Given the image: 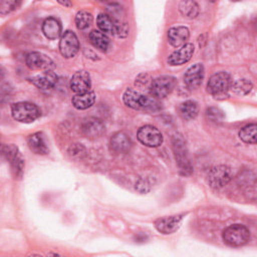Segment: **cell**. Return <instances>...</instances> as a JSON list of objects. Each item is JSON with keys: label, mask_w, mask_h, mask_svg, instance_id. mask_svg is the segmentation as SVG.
<instances>
[{"label": "cell", "mask_w": 257, "mask_h": 257, "mask_svg": "<svg viewBox=\"0 0 257 257\" xmlns=\"http://www.w3.org/2000/svg\"><path fill=\"white\" fill-rule=\"evenodd\" d=\"M223 241L231 247H240L245 245L250 239L249 230L241 224H234L223 231Z\"/></svg>", "instance_id": "obj_1"}, {"label": "cell", "mask_w": 257, "mask_h": 257, "mask_svg": "<svg viewBox=\"0 0 257 257\" xmlns=\"http://www.w3.org/2000/svg\"><path fill=\"white\" fill-rule=\"evenodd\" d=\"M2 154L11 167L12 175L15 179H21L24 173V159L18 148L12 144L2 146Z\"/></svg>", "instance_id": "obj_2"}, {"label": "cell", "mask_w": 257, "mask_h": 257, "mask_svg": "<svg viewBox=\"0 0 257 257\" xmlns=\"http://www.w3.org/2000/svg\"><path fill=\"white\" fill-rule=\"evenodd\" d=\"M11 113L14 119L20 122H32L40 114L39 108L32 102L20 101L11 106Z\"/></svg>", "instance_id": "obj_3"}, {"label": "cell", "mask_w": 257, "mask_h": 257, "mask_svg": "<svg viewBox=\"0 0 257 257\" xmlns=\"http://www.w3.org/2000/svg\"><path fill=\"white\" fill-rule=\"evenodd\" d=\"M173 149L175 153V158L177 165L184 175H189L192 173V166L188 156V151L186 143L181 136H175L173 139Z\"/></svg>", "instance_id": "obj_4"}, {"label": "cell", "mask_w": 257, "mask_h": 257, "mask_svg": "<svg viewBox=\"0 0 257 257\" xmlns=\"http://www.w3.org/2000/svg\"><path fill=\"white\" fill-rule=\"evenodd\" d=\"M231 83L230 75L225 71H220L210 77L207 83V90L215 97L224 96L230 88Z\"/></svg>", "instance_id": "obj_5"}, {"label": "cell", "mask_w": 257, "mask_h": 257, "mask_svg": "<svg viewBox=\"0 0 257 257\" xmlns=\"http://www.w3.org/2000/svg\"><path fill=\"white\" fill-rule=\"evenodd\" d=\"M177 85V79L171 75L159 76L152 80L150 88L153 96L163 98L169 95Z\"/></svg>", "instance_id": "obj_6"}, {"label": "cell", "mask_w": 257, "mask_h": 257, "mask_svg": "<svg viewBox=\"0 0 257 257\" xmlns=\"http://www.w3.org/2000/svg\"><path fill=\"white\" fill-rule=\"evenodd\" d=\"M138 140L145 146L150 148H156L162 145L163 135L162 133L153 125H144L142 126L137 134Z\"/></svg>", "instance_id": "obj_7"}, {"label": "cell", "mask_w": 257, "mask_h": 257, "mask_svg": "<svg viewBox=\"0 0 257 257\" xmlns=\"http://www.w3.org/2000/svg\"><path fill=\"white\" fill-rule=\"evenodd\" d=\"M232 178L231 169L227 166H216L208 174V182L212 188L219 189L226 186Z\"/></svg>", "instance_id": "obj_8"}, {"label": "cell", "mask_w": 257, "mask_h": 257, "mask_svg": "<svg viewBox=\"0 0 257 257\" xmlns=\"http://www.w3.org/2000/svg\"><path fill=\"white\" fill-rule=\"evenodd\" d=\"M79 49V42L74 32L67 30L65 31L59 41V51L65 58H71L75 56Z\"/></svg>", "instance_id": "obj_9"}, {"label": "cell", "mask_w": 257, "mask_h": 257, "mask_svg": "<svg viewBox=\"0 0 257 257\" xmlns=\"http://www.w3.org/2000/svg\"><path fill=\"white\" fill-rule=\"evenodd\" d=\"M25 61L27 66L32 70L48 71L54 67V62L50 57L37 51L28 53Z\"/></svg>", "instance_id": "obj_10"}, {"label": "cell", "mask_w": 257, "mask_h": 257, "mask_svg": "<svg viewBox=\"0 0 257 257\" xmlns=\"http://www.w3.org/2000/svg\"><path fill=\"white\" fill-rule=\"evenodd\" d=\"M105 126L101 120L95 117L85 118L81 123V133L87 139H97L103 135Z\"/></svg>", "instance_id": "obj_11"}, {"label": "cell", "mask_w": 257, "mask_h": 257, "mask_svg": "<svg viewBox=\"0 0 257 257\" xmlns=\"http://www.w3.org/2000/svg\"><path fill=\"white\" fill-rule=\"evenodd\" d=\"M204 78V66L201 63H196L189 67L184 74V82L189 89L198 88Z\"/></svg>", "instance_id": "obj_12"}, {"label": "cell", "mask_w": 257, "mask_h": 257, "mask_svg": "<svg viewBox=\"0 0 257 257\" xmlns=\"http://www.w3.org/2000/svg\"><path fill=\"white\" fill-rule=\"evenodd\" d=\"M184 215L159 218L155 221V228L162 234H172L178 230Z\"/></svg>", "instance_id": "obj_13"}, {"label": "cell", "mask_w": 257, "mask_h": 257, "mask_svg": "<svg viewBox=\"0 0 257 257\" xmlns=\"http://www.w3.org/2000/svg\"><path fill=\"white\" fill-rule=\"evenodd\" d=\"M91 86L89 73L85 70H79L75 72L70 79V88L76 94L89 91Z\"/></svg>", "instance_id": "obj_14"}, {"label": "cell", "mask_w": 257, "mask_h": 257, "mask_svg": "<svg viewBox=\"0 0 257 257\" xmlns=\"http://www.w3.org/2000/svg\"><path fill=\"white\" fill-rule=\"evenodd\" d=\"M193 53H194V45L192 43H187L169 56L168 63L172 66L182 65L191 59V57L193 56Z\"/></svg>", "instance_id": "obj_15"}, {"label": "cell", "mask_w": 257, "mask_h": 257, "mask_svg": "<svg viewBox=\"0 0 257 257\" xmlns=\"http://www.w3.org/2000/svg\"><path fill=\"white\" fill-rule=\"evenodd\" d=\"M190 32L189 29L185 26H177L172 27L168 31V39L169 42L174 47H182L185 44H187V41L189 39Z\"/></svg>", "instance_id": "obj_16"}, {"label": "cell", "mask_w": 257, "mask_h": 257, "mask_svg": "<svg viewBox=\"0 0 257 257\" xmlns=\"http://www.w3.org/2000/svg\"><path fill=\"white\" fill-rule=\"evenodd\" d=\"M110 150L116 154H123L131 150L132 142L126 134L123 132L115 133L110 139Z\"/></svg>", "instance_id": "obj_17"}, {"label": "cell", "mask_w": 257, "mask_h": 257, "mask_svg": "<svg viewBox=\"0 0 257 257\" xmlns=\"http://www.w3.org/2000/svg\"><path fill=\"white\" fill-rule=\"evenodd\" d=\"M31 82L40 89H50L57 82V75L51 70L45 71L31 78Z\"/></svg>", "instance_id": "obj_18"}, {"label": "cell", "mask_w": 257, "mask_h": 257, "mask_svg": "<svg viewBox=\"0 0 257 257\" xmlns=\"http://www.w3.org/2000/svg\"><path fill=\"white\" fill-rule=\"evenodd\" d=\"M27 145L34 154L46 155L48 153V147L42 133H35L30 135L27 138Z\"/></svg>", "instance_id": "obj_19"}, {"label": "cell", "mask_w": 257, "mask_h": 257, "mask_svg": "<svg viewBox=\"0 0 257 257\" xmlns=\"http://www.w3.org/2000/svg\"><path fill=\"white\" fill-rule=\"evenodd\" d=\"M42 31L48 39H56L61 34L60 22L54 17H48L43 21Z\"/></svg>", "instance_id": "obj_20"}, {"label": "cell", "mask_w": 257, "mask_h": 257, "mask_svg": "<svg viewBox=\"0 0 257 257\" xmlns=\"http://www.w3.org/2000/svg\"><path fill=\"white\" fill-rule=\"evenodd\" d=\"M95 100V94L92 91H87L84 93H78L72 96L71 102L73 106L77 109H86L90 107Z\"/></svg>", "instance_id": "obj_21"}, {"label": "cell", "mask_w": 257, "mask_h": 257, "mask_svg": "<svg viewBox=\"0 0 257 257\" xmlns=\"http://www.w3.org/2000/svg\"><path fill=\"white\" fill-rule=\"evenodd\" d=\"M89 40L95 48L102 52H105L109 47L108 37L99 30H92L89 33Z\"/></svg>", "instance_id": "obj_22"}, {"label": "cell", "mask_w": 257, "mask_h": 257, "mask_svg": "<svg viewBox=\"0 0 257 257\" xmlns=\"http://www.w3.org/2000/svg\"><path fill=\"white\" fill-rule=\"evenodd\" d=\"M142 96L143 94H141L139 91L128 88L124 91L122 98L126 106L134 109H142Z\"/></svg>", "instance_id": "obj_23"}, {"label": "cell", "mask_w": 257, "mask_h": 257, "mask_svg": "<svg viewBox=\"0 0 257 257\" xmlns=\"http://www.w3.org/2000/svg\"><path fill=\"white\" fill-rule=\"evenodd\" d=\"M179 114L184 119H193L198 114V104L194 100H187L180 104Z\"/></svg>", "instance_id": "obj_24"}, {"label": "cell", "mask_w": 257, "mask_h": 257, "mask_svg": "<svg viewBox=\"0 0 257 257\" xmlns=\"http://www.w3.org/2000/svg\"><path fill=\"white\" fill-rule=\"evenodd\" d=\"M96 23L101 32L114 34V22L109 15L105 13H99L96 19Z\"/></svg>", "instance_id": "obj_25"}, {"label": "cell", "mask_w": 257, "mask_h": 257, "mask_svg": "<svg viewBox=\"0 0 257 257\" xmlns=\"http://www.w3.org/2000/svg\"><path fill=\"white\" fill-rule=\"evenodd\" d=\"M179 10L184 17L195 18L199 13V6L195 1H182L179 4Z\"/></svg>", "instance_id": "obj_26"}, {"label": "cell", "mask_w": 257, "mask_h": 257, "mask_svg": "<svg viewBox=\"0 0 257 257\" xmlns=\"http://www.w3.org/2000/svg\"><path fill=\"white\" fill-rule=\"evenodd\" d=\"M257 137V125L255 123L242 127L239 132V138L247 144H255Z\"/></svg>", "instance_id": "obj_27"}, {"label": "cell", "mask_w": 257, "mask_h": 257, "mask_svg": "<svg viewBox=\"0 0 257 257\" xmlns=\"http://www.w3.org/2000/svg\"><path fill=\"white\" fill-rule=\"evenodd\" d=\"M231 87H232V90L237 93V94H240V95H244V94H247L251 91L252 87H253V84L250 80L248 79H238L236 81H234L233 83H231Z\"/></svg>", "instance_id": "obj_28"}, {"label": "cell", "mask_w": 257, "mask_h": 257, "mask_svg": "<svg viewBox=\"0 0 257 257\" xmlns=\"http://www.w3.org/2000/svg\"><path fill=\"white\" fill-rule=\"evenodd\" d=\"M91 23H92L91 13H89L85 10H81V11L77 12V14L75 16V24L79 30L86 29L88 26H90Z\"/></svg>", "instance_id": "obj_29"}, {"label": "cell", "mask_w": 257, "mask_h": 257, "mask_svg": "<svg viewBox=\"0 0 257 257\" xmlns=\"http://www.w3.org/2000/svg\"><path fill=\"white\" fill-rule=\"evenodd\" d=\"M19 4L20 2L15 0H2L0 1V13L2 15H6L15 10Z\"/></svg>", "instance_id": "obj_30"}, {"label": "cell", "mask_w": 257, "mask_h": 257, "mask_svg": "<svg viewBox=\"0 0 257 257\" xmlns=\"http://www.w3.org/2000/svg\"><path fill=\"white\" fill-rule=\"evenodd\" d=\"M206 114L209 119H211L214 122H220L224 118V114L221 109L217 107H209L206 111Z\"/></svg>", "instance_id": "obj_31"}, {"label": "cell", "mask_w": 257, "mask_h": 257, "mask_svg": "<svg viewBox=\"0 0 257 257\" xmlns=\"http://www.w3.org/2000/svg\"><path fill=\"white\" fill-rule=\"evenodd\" d=\"M68 153L72 158H82V156L85 154V149L79 144H74L69 148Z\"/></svg>", "instance_id": "obj_32"}, {"label": "cell", "mask_w": 257, "mask_h": 257, "mask_svg": "<svg viewBox=\"0 0 257 257\" xmlns=\"http://www.w3.org/2000/svg\"><path fill=\"white\" fill-rule=\"evenodd\" d=\"M136 189L141 193H147L151 189V184L147 179H140L136 184Z\"/></svg>", "instance_id": "obj_33"}, {"label": "cell", "mask_w": 257, "mask_h": 257, "mask_svg": "<svg viewBox=\"0 0 257 257\" xmlns=\"http://www.w3.org/2000/svg\"><path fill=\"white\" fill-rule=\"evenodd\" d=\"M59 3L61 4V5H64V6H68V7H70V6H72V3L71 2H69V1H59Z\"/></svg>", "instance_id": "obj_34"}]
</instances>
